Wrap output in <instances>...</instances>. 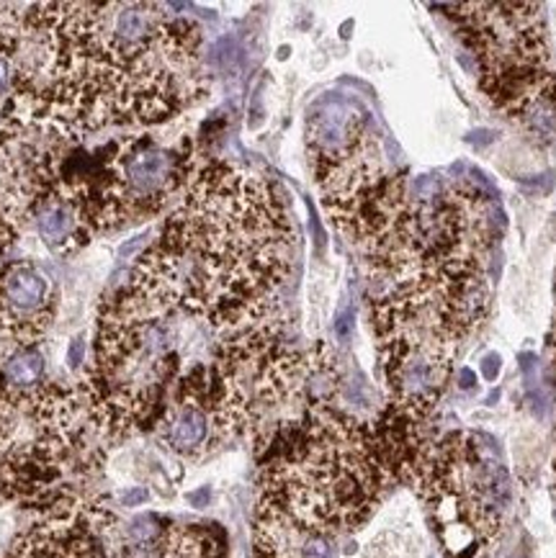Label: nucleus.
Masks as SVG:
<instances>
[{
    "label": "nucleus",
    "mask_w": 556,
    "mask_h": 558,
    "mask_svg": "<svg viewBox=\"0 0 556 558\" xmlns=\"http://www.w3.org/2000/svg\"><path fill=\"white\" fill-rule=\"evenodd\" d=\"M168 3H37L3 119L65 140L155 126L202 101V28Z\"/></svg>",
    "instance_id": "f257e3e1"
},
{
    "label": "nucleus",
    "mask_w": 556,
    "mask_h": 558,
    "mask_svg": "<svg viewBox=\"0 0 556 558\" xmlns=\"http://www.w3.org/2000/svg\"><path fill=\"white\" fill-rule=\"evenodd\" d=\"M294 229L268 181L230 162L198 168L137 257L126 289L162 312L245 330L268 317L289 276Z\"/></svg>",
    "instance_id": "f03ea898"
},
{
    "label": "nucleus",
    "mask_w": 556,
    "mask_h": 558,
    "mask_svg": "<svg viewBox=\"0 0 556 558\" xmlns=\"http://www.w3.org/2000/svg\"><path fill=\"white\" fill-rule=\"evenodd\" d=\"M348 234L387 283L484 274L495 238L492 204L463 178L391 173L363 202Z\"/></svg>",
    "instance_id": "7ed1b4c3"
},
{
    "label": "nucleus",
    "mask_w": 556,
    "mask_h": 558,
    "mask_svg": "<svg viewBox=\"0 0 556 558\" xmlns=\"http://www.w3.org/2000/svg\"><path fill=\"white\" fill-rule=\"evenodd\" d=\"M391 478L368 425L317 407L263 450L258 502L335 538L371 518Z\"/></svg>",
    "instance_id": "20e7f679"
},
{
    "label": "nucleus",
    "mask_w": 556,
    "mask_h": 558,
    "mask_svg": "<svg viewBox=\"0 0 556 558\" xmlns=\"http://www.w3.org/2000/svg\"><path fill=\"white\" fill-rule=\"evenodd\" d=\"M484 274L420 276L389 283L371 299L389 407L423 422L436 410L461 342L487 317Z\"/></svg>",
    "instance_id": "39448f33"
},
{
    "label": "nucleus",
    "mask_w": 556,
    "mask_h": 558,
    "mask_svg": "<svg viewBox=\"0 0 556 558\" xmlns=\"http://www.w3.org/2000/svg\"><path fill=\"white\" fill-rule=\"evenodd\" d=\"M214 407L227 438H245L263 453L283 427L340 389L338 357L327 345L297 350L268 319L232 332L211 363Z\"/></svg>",
    "instance_id": "423d86ee"
},
{
    "label": "nucleus",
    "mask_w": 556,
    "mask_h": 558,
    "mask_svg": "<svg viewBox=\"0 0 556 558\" xmlns=\"http://www.w3.org/2000/svg\"><path fill=\"white\" fill-rule=\"evenodd\" d=\"M178 314L119 289L98 314L90 361L81 389L98 433L109 442L153 430L166 412V389L178 376Z\"/></svg>",
    "instance_id": "0eeeda50"
},
{
    "label": "nucleus",
    "mask_w": 556,
    "mask_h": 558,
    "mask_svg": "<svg viewBox=\"0 0 556 558\" xmlns=\"http://www.w3.org/2000/svg\"><path fill=\"white\" fill-rule=\"evenodd\" d=\"M459 28L480 64L482 88L497 109L531 134H556V75L539 3H456L433 5Z\"/></svg>",
    "instance_id": "6e6552de"
},
{
    "label": "nucleus",
    "mask_w": 556,
    "mask_h": 558,
    "mask_svg": "<svg viewBox=\"0 0 556 558\" xmlns=\"http://www.w3.org/2000/svg\"><path fill=\"white\" fill-rule=\"evenodd\" d=\"M408 476L448 558H472L500 533L510 478L487 435L451 433L420 446Z\"/></svg>",
    "instance_id": "1a4fd4ad"
},
{
    "label": "nucleus",
    "mask_w": 556,
    "mask_h": 558,
    "mask_svg": "<svg viewBox=\"0 0 556 558\" xmlns=\"http://www.w3.org/2000/svg\"><path fill=\"white\" fill-rule=\"evenodd\" d=\"M306 149L330 217L351 209L391 173L368 113L343 96H325L312 106Z\"/></svg>",
    "instance_id": "9d476101"
},
{
    "label": "nucleus",
    "mask_w": 556,
    "mask_h": 558,
    "mask_svg": "<svg viewBox=\"0 0 556 558\" xmlns=\"http://www.w3.org/2000/svg\"><path fill=\"white\" fill-rule=\"evenodd\" d=\"M117 525V514L104 499H81L41 514L16 541L9 558H113Z\"/></svg>",
    "instance_id": "9b49d317"
},
{
    "label": "nucleus",
    "mask_w": 556,
    "mask_h": 558,
    "mask_svg": "<svg viewBox=\"0 0 556 558\" xmlns=\"http://www.w3.org/2000/svg\"><path fill=\"white\" fill-rule=\"evenodd\" d=\"M162 446L183 458H202L225 440L214 407L211 366L191 368L178 378L173 402L155 427Z\"/></svg>",
    "instance_id": "f8f14e48"
},
{
    "label": "nucleus",
    "mask_w": 556,
    "mask_h": 558,
    "mask_svg": "<svg viewBox=\"0 0 556 558\" xmlns=\"http://www.w3.org/2000/svg\"><path fill=\"white\" fill-rule=\"evenodd\" d=\"M57 291L34 263H0V342L32 348L52 327Z\"/></svg>",
    "instance_id": "ddd939ff"
},
{
    "label": "nucleus",
    "mask_w": 556,
    "mask_h": 558,
    "mask_svg": "<svg viewBox=\"0 0 556 558\" xmlns=\"http://www.w3.org/2000/svg\"><path fill=\"white\" fill-rule=\"evenodd\" d=\"M113 558H225V538L214 525L178 522L145 512L113 531Z\"/></svg>",
    "instance_id": "4468645a"
},
{
    "label": "nucleus",
    "mask_w": 556,
    "mask_h": 558,
    "mask_svg": "<svg viewBox=\"0 0 556 558\" xmlns=\"http://www.w3.org/2000/svg\"><path fill=\"white\" fill-rule=\"evenodd\" d=\"M255 558H335L333 535L310 531L278 512L276 507L258 502L253 527Z\"/></svg>",
    "instance_id": "2eb2a0df"
},
{
    "label": "nucleus",
    "mask_w": 556,
    "mask_h": 558,
    "mask_svg": "<svg viewBox=\"0 0 556 558\" xmlns=\"http://www.w3.org/2000/svg\"><path fill=\"white\" fill-rule=\"evenodd\" d=\"M28 217H34L39 238L57 255H70L90 242L77 214L65 204L39 202L37 206H32Z\"/></svg>",
    "instance_id": "dca6fc26"
},
{
    "label": "nucleus",
    "mask_w": 556,
    "mask_h": 558,
    "mask_svg": "<svg viewBox=\"0 0 556 558\" xmlns=\"http://www.w3.org/2000/svg\"><path fill=\"white\" fill-rule=\"evenodd\" d=\"M149 499V492L147 489H130V492H124V495L119 497V502H121V507H140V505H145Z\"/></svg>",
    "instance_id": "f3484780"
},
{
    "label": "nucleus",
    "mask_w": 556,
    "mask_h": 558,
    "mask_svg": "<svg viewBox=\"0 0 556 558\" xmlns=\"http://www.w3.org/2000/svg\"><path fill=\"white\" fill-rule=\"evenodd\" d=\"M482 371H484V378H487V381H495V378L500 376V355L489 353L487 357H484Z\"/></svg>",
    "instance_id": "a211bd4d"
},
{
    "label": "nucleus",
    "mask_w": 556,
    "mask_h": 558,
    "mask_svg": "<svg viewBox=\"0 0 556 558\" xmlns=\"http://www.w3.org/2000/svg\"><path fill=\"white\" fill-rule=\"evenodd\" d=\"M81 363H83V342H70V353H68V366L70 368H81Z\"/></svg>",
    "instance_id": "6ab92c4d"
},
{
    "label": "nucleus",
    "mask_w": 556,
    "mask_h": 558,
    "mask_svg": "<svg viewBox=\"0 0 556 558\" xmlns=\"http://www.w3.org/2000/svg\"><path fill=\"white\" fill-rule=\"evenodd\" d=\"M459 386H461V389H472V386H476V376L472 374V371H469V368L459 371Z\"/></svg>",
    "instance_id": "aec40b11"
},
{
    "label": "nucleus",
    "mask_w": 556,
    "mask_h": 558,
    "mask_svg": "<svg viewBox=\"0 0 556 558\" xmlns=\"http://www.w3.org/2000/svg\"><path fill=\"white\" fill-rule=\"evenodd\" d=\"M189 502L194 507H204L206 502H209V489H202V492H196V495H189Z\"/></svg>",
    "instance_id": "412c9836"
},
{
    "label": "nucleus",
    "mask_w": 556,
    "mask_h": 558,
    "mask_svg": "<svg viewBox=\"0 0 556 558\" xmlns=\"http://www.w3.org/2000/svg\"><path fill=\"white\" fill-rule=\"evenodd\" d=\"M552 345H554V353H556V319H554V330H552Z\"/></svg>",
    "instance_id": "4be33fe9"
},
{
    "label": "nucleus",
    "mask_w": 556,
    "mask_h": 558,
    "mask_svg": "<svg viewBox=\"0 0 556 558\" xmlns=\"http://www.w3.org/2000/svg\"><path fill=\"white\" fill-rule=\"evenodd\" d=\"M554 486H556V461H554Z\"/></svg>",
    "instance_id": "5701e85b"
}]
</instances>
